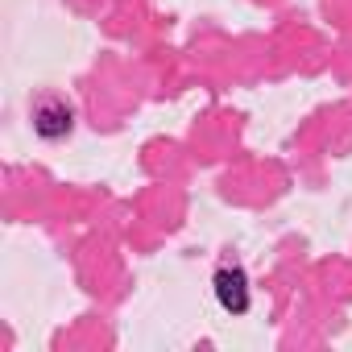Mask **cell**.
Wrapping results in <instances>:
<instances>
[{
  "label": "cell",
  "mask_w": 352,
  "mask_h": 352,
  "mask_svg": "<svg viewBox=\"0 0 352 352\" xmlns=\"http://www.w3.org/2000/svg\"><path fill=\"white\" fill-rule=\"evenodd\" d=\"M212 286H216V298H220V307H224L228 315H245V311H249L253 290H249V274H245V265L224 261V265L216 270Z\"/></svg>",
  "instance_id": "1"
},
{
  "label": "cell",
  "mask_w": 352,
  "mask_h": 352,
  "mask_svg": "<svg viewBox=\"0 0 352 352\" xmlns=\"http://www.w3.org/2000/svg\"><path fill=\"white\" fill-rule=\"evenodd\" d=\"M34 129H38V137H46V141L67 137V133H71V108H67L63 100H42V104L34 108Z\"/></svg>",
  "instance_id": "2"
}]
</instances>
